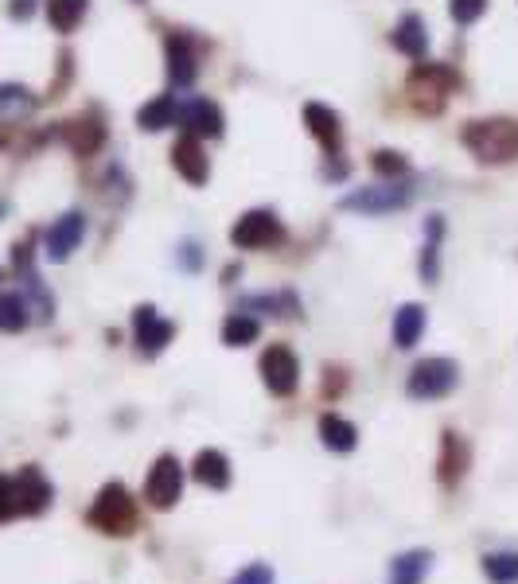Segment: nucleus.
Wrapping results in <instances>:
<instances>
[{
	"mask_svg": "<svg viewBox=\"0 0 518 584\" xmlns=\"http://www.w3.org/2000/svg\"><path fill=\"white\" fill-rule=\"evenodd\" d=\"M429 573V553H406L394 561L390 584H421V577Z\"/></svg>",
	"mask_w": 518,
	"mask_h": 584,
	"instance_id": "obj_28",
	"label": "nucleus"
},
{
	"mask_svg": "<svg viewBox=\"0 0 518 584\" xmlns=\"http://www.w3.org/2000/svg\"><path fill=\"white\" fill-rule=\"evenodd\" d=\"M230 584H273V569L269 565H250V569H242Z\"/></svg>",
	"mask_w": 518,
	"mask_h": 584,
	"instance_id": "obj_32",
	"label": "nucleus"
},
{
	"mask_svg": "<svg viewBox=\"0 0 518 584\" xmlns=\"http://www.w3.org/2000/svg\"><path fill=\"white\" fill-rule=\"evenodd\" d=\"M464 148L483 164H511L518 160V121L511 117L472 121L464 129Z\"/></svg>",
	"mask_w": 518,
	"mask_h": 584,
	"instance_id": "obj_1",
	"label": "nucleus"
},
{
	"mask_svg": "<svg viewBox=\"0 0 518 584\" xmlns=\"http://www.w3.org/2000/svg\"><path fill=\"white\" fill-rule=\"evenodd\" d=\"M180 121L191 129V137H222V110L207 98H195L187 110H180Z\"/></svg>",
	"mask_w": 518,
	"mask_h": 584,
	"instance_id": "obj_15",
	"label": "nucleus"
},
{
	"mask_svg": "<svg viewBox=\"0 0 518 584\" xmlns=\"http://www.w3.org/2000/svg\"><path fill=\"white\" fill-rule=\"evenodd\" d=\"M320 440H324V448H332V452H351V448L359 444V429H355L351 421H343L339 413H324V417H320Z\"/></svg>",
	"mask_w": 518,
	"mask_h": 584,
	"instance_id": "obj_20",
	"label": "nucleus"
},
{
	"mask_svg": "<svg viewBox=\"0 0 518 584\" xmlns=\"http://www.w3.org/2000/svg\"><path fill=\"white\" fill-rule=\"evenodd\" d=\"M176 121H180V106H176L172 94L152 98V102H145L141 113H137V125L148 129V133H160V129H168V125H176Z\"/></svg>",
	"mask_w": 518,
	"mask_h": 584,
	"instance_id": "obj_21",
	"label": "nucleus"
},
{
	"mask_svg": "<svg viewBox=\"0 0 518 584\" xmlns=\"http://www.w3.org/2000/svg\"><path fill=\"white\" fill-rule=\"evenodd\" d=\"M16 495H12V479L8 475H0V522H8V518H16Z\"/></svg>",
	"mask_w": 518,
	"mask_h": 584,
	"instance_id": "obj_31",
	"label": "nucleus"
},
{
	"mask_svg": "<svg viewBox=\"0 0 518 584\" xmlns=\"http://www.w3.org/2000/svg\"><path fill=\"white\" fill-rule=\"evenodd\" d=\"M90 526L102 530V534H113V538H125L137 530V503L129 499V491L121 483H106L90 507Z\"/></svg>",
	"mask_w": 518,
	"mask_h": 584,
	"instance_id": "obj_2",
	"label": "nucleus"
},
{
	"mask_svg": "<svg viewBox=\"0 0 518 584\" xmlns=\"http://www.w3.org/2000/svg\"><path fill=\"white\" fill-rule=\"evenodd\" d=\"M304 125L312 129V137L324 148H339V141H343V121H339V113L328 110V106H320V102H308V106H304Z\"/></svg>",
	"mask_w": 518,
	"mask_h": 584,
	"instance_id": "obj_14",
	"label": "nucleus"
},
{
	"mask_svg": "<svg viewBox=\"0 0 518 584\" xmlns=\"http://www.w3.org/2000/svg\"><path fill=\"white\" fill-rule=\"evenodd\" d=\"M12 495L20 514H43L51 507V483L43 479L39 468H24L20 475H12Z\"/></svg>",
	"mask_w": 518,
	"mask_h": 584,
	"instance_id": "obj_8",
	"label": "nucleus"
},
{
	"mask_svg": "<svg viewBox=\"0 0 518 584\" xmlns=\"http://www.w3.org/2000/svg\"><path fill=\"white\" fill-rule=\"evenodd\" d=\"M67 145H71L74 156H94L106 145V125H98L94 117H74L67 125Z\"/></svg>",
	"mask_w": 518,
	"mask_h": 584,
	"instance_id": "obj_17",
	"label": "nucleus"
},
{
	"mask_svg": "<svg viewBox=\"0 0 518 584\" xmlns=\"http://www.w3.org/2000/svg\"><path fill=\"white\" fill-rule=\"evenodd\" d=\"M460 86V78L448 71V67H441V63H421L417 71L409 74V90L425 102V98H444V94H452Z\"/></svg>",
	"mask_w": 518,
	"mask_h": 584,
	"instance_id": "obj_12",
	"label": "nucleus"
},
{
	"mask_svg": "<svg viewBox=\"0 0 518 584\" xmlns=\"http://www.w3.org/2000/svg\"><path fill=\"white\" fill-rule=\"evenodd\" d=\"M0 281H4V273H0Z\"/></svg>",
	"mask_w": 518,
	"mask_h": 584,
	"instance_id": "obj_34",
	"label": "nucleus"
},
{
	"mask_svg": "<svg viewBox=\"0 0 518 584\" xmlns=\"http://www.w3.org/2000/svg\"><path fill=\"white\" fill-rule=\"evenodd\" d=\"M0 148H4V137H0Z\"/></svg>",
	"mask_w": 518,
	"mask_h": 584,
	"instance_id": "obj_33",
	"label": "nucleus"
},
{
	"mask_svg": "<svg viewBox=\"0 0 518 584\" xmlns=\"http://www.w3.org/2000/svg\"><path fill=\"white\" fill-rule=\"evenodd\" d=\"M191 475H195V483H203L211 491H222V487H230V460L222 452H215V448H203L195 456V464H191Z\"/></svg>",
	"mask_w": 518,
	"mask_h": 584,
	"instance_id": "obj_16",
	"label": "nucleus"
},
{
	"mask_svg": "<svg viewBox=\"0 0 518 584\" xmlns=\"http://www.w3.org/2000/svg\"><path fill=\"white\" fill-rule=\"evenodd\" d=\"M230 242L238 250H273L285 242V226L273 211H246L230 226Z\"/></svg>",
	"mask_w": 518,
	"mask_h": 584,
	"instance_id": "obj_3",
	"label": "nucleus"
},
{
	"mask_svg": "<svg viewBox=\"0 0 518 584\" xmlns=\"http://www.w3.org/2000/svg\"><path fill=\"white\" fill-rule=\"evenodd\" d=\"M261 335V324L254 316H246V312H234V316H226V324H222V343L226 347H246V343H254Z\"/></svg>",
	"mask_w": 518,
	"mask_h": 584,
	"instance_id": "obj_26",
	"label": "nucleus"
},
{
	"mask_svg": "<svg viewBox=\"0 0 518 584\" xmlns=\"http://www.w3.org/2000/svg\"><path fill=\"white\" fill-rule=\"evenodd\" d=\"M390 43L409 55V59H425V51H429V32H425V20L421 16H402V24L394 28V36Z\"/></svg>",
	"mask_w": 518,
	"mask_h": 584,
	"instance_id": "obj_18",
	"label": "nucleus"
},
{
	"mask_svg": "<svg viewBox=\"0 0 518 584\" xmlns=\"http://www.w3.org/2000/svg\"><path fill=\"white\" fill-rule=\"evenodd\" d=\"M133 331H137V347H141L145 355H156V351H164V347H168V339L176 335V328H172L168 320H160L152 304L137 308V316H133Z\"/></svg>",
	"mask_w": 518,
	"mask_h": 584,
	"instance_id": "obj_11",
	"label": "nucleus"
},
{
	"mask_svg": "<svg viewBox=\"0 0 518 584\" xmlns=\"http://www.w3.org/2000/svg\"><path fill=\"white\" fill-rule=\"evenodd\" d=\"M468 472V444L460 433H444L441 437V460H437V475L444 487H456Z\"/></svg>",
	"mask_w": 518,
	"mask_h": 584,
	"instance_id": "obj_13",
	"label": "nucleus"
},
{
	"mask_svg": "<svg viewBox=\"0 0 518 584\" xmlns=\"http://www.w3.org/2000/svg\"><path fill=\"white\" fill-rule=\"evenodd\" d=\"M406 203H409V187H402V183H382V187L351 191L339 207L343 211H359V215H386V211H398Z\"/></svg>",
	"mask_w": 518,
	"mask_h": 584,
	"instance_id": "obj_7",
	"label": "nucleus"
},
{
	"mask_svg": "<svg viewBox=\"0 0 518 584\" xmlns=\"http://www.w3.org/2000/svg\"><path fill=\"white\" fill-rule=\"evenodd\" d=\"M32 110H36V94L28 86H16V82L0 86V121H20Z\"/></svg>",
	"mask_w": 518,
	"mask_h": 584,
	"instance_id": "obj_23",
	"label": "nucleus"
},
{
	"mask_svg": "<svg viewBox=\"0 0 518 584\" xmlns=\"http://www.w3.org/2000/svg\"><path fill=\"white\" fill-rule=\"evenodd\" d=\"M483 577L491 584H518V553H511V549L487 553L483 557Z\"/></svg>",
	"mask_w": 518,
	"mask_h": 584,
	"instance_id": "obj_25",
	"label": "nucleus"
},
{
	"mask_svg": "<svg viewBox=\"0 0 518 584\" xmlns=\"http://www.w3.org/2000/svg\"><path fill=\"white\" fill-rule=\"evenodd\" d=\"M261 382H265V390L277 394V398H289L296 390V382H300V363H296V355L285 343H273V347L261 355Z\"/></svg>",
	"mask_w": 518,
	"mask_h": 584,
	"instance_id": "obj_6",
	"label": "nucleus"
},
{
	"mask_svg": "<svg viewBox=\"0 0 518 584\" xmlns=\"http://www.w3.org/2000/svg\"><path fill=\"white\" fill-rule=\"evenodd\" d=\"M86 4L90 0H47V20L55 32H74L86 16Z\"/></svg>",
	"mask_w": 518,
	"mask_h": 584,
	"instance_id": "obj_24",
	"label": "nucleus"
},
{
	"mask_svg": "<svg viewBox=\"0 0 518 584\" xmlns=\"http://www.w3.org/2000/svg\"><path fill=\"white\" fill-rule=\"evenodd\" d=\"M421 331H425V308L421 304H402L398 312H394V343L409 351L417 339H421Z\"/></svg>",
	"mask_w": 518,
	"mask_h": 584,
	"instance_id": "obj_22",
	"label": "nucleus"
},
{
	"mask_svg": "<svg viewBox=\"0 0 518 584\" xmlns=\"http://www.w3.org/2000/svg\"><path fill=\"white\" fill-rule=\"evenodd\" d=\"M180 495H184V464L176 456H160L145 479V503L156 511H168L176 507Z\"/></svg>",
	"mask_w": 518,
	"mask_h": 584,
	"instance_id": "obj_4",
	"label": "nucleus"
},
{
	"mask_svg": "<svg viewBox=\"0 0 518 584\" xmlns=\"http://www.w3.org/2000/svg\"><path fill=\"white\" fill-rule=\"evenodd\" d=\"M452 386H456V363H448V359H421L409 370L406 382L409 398H425V402L444 398Z\"/></svg>",
	"mask_w": 518,
	"mask_h": 584,
	"instance_id": "obj_5",
	"label": "nucleus"
},
{
	"mask_svg": "<svg viewBox=\"0 0 518 584\" xmlns=\"http://www.w3.org/2000/svg\"><path fill=\"white\" fill-rule=\"evenodd\" d=\"M32 324V312H28V300L20 296V292H8V296H0V331H24Z\"/></svg>",
	"mask_w": 518,
	"mask_h": 584,
	"instance_id": "obj_27",
	"label": "nucleus"
},
{
	"mask_svg": "<svg viewBox=\"0 0 518 584\" xmlns=\"http://www.w3.org/2000/svg\"><path fill=\"white\" fill-rule=\"evenodd\" d=\"M370 164H374L378 176H406V168H409L406 156H402V152H390V148H378Z\"/></svg>",
	"mask_w": 518,
	"mask_h": 584,
	"instance_id": "obj_29",
	"label": "nucleus"
},
{
	"mask_svg": "<svg viewBox=\"0 0 518 584\" xmlns=\"http://www.w3.org/2000/svg\"><path fill=\"white\" fill-rule=\"evenodd\" d=\"M82 234H86V219H82L78 211H67L63 219H55L51 222V230H47V257H51V261H67V257L78 250Z\"/></svg>",
	"mask_w": 518,
	"mask_h": 584,
	"instance_id": "obj_9",
	"label": "nucleus"
},
{
	"mask_svg": "<svg viewBox=\"0 0 518 584\" xmlns=\"http://www.w3.org/2000/svg\"><path fill=\"white\" fill-rule=\"evenodd\" d=\"M483 8H487V0H452L448 4V12H452L456 24H476L483 16Z\"/></svg>",
	"mask_w": 518,
	"mask_h": 584,
	"instance_id": "obj_30",
	"label": "nucleus"
},
{
	"mask_svg": "<svg viewBox=\"0 0 518 584\" xmlns=\"http://www.w3.org/2000/svg\"><path fill=\"white\" fill-rule=\"evenodd\" d=\"M172 164H176V172H180V176H184L191 187L207 183V176H211L207 152H203V145H199V137H191V133L176 141V148H172Z\"/></svg>",
	"mask_w": 518,
	"mask_h": 584,
	"instance_id": "obj_10",
	"label": "nucleus"
},
{
	"mask_svg": "<svg viewBox=\"0 0 518 584\" xmlns=\"http://www.w3.org/2000/svg\"><path fill=\"white\" fill-rule=\"evenodd\" d=\"M164 51H168V78H172L176 86H191V78H195V55H191V43H187L184 36H168Z\"/></svg>",
	"mask_w": 518,
	"mask_h": 584,
	"instance_id": "obj_19",
	"label": "nucleus"
}]
</instances>
